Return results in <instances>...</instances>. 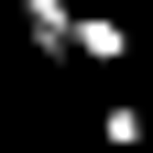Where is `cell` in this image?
Instances as JSON below:
<instances>
[{
	"mask_svg": "<svg viewBox=\"0 0 153 153\" xmlns=\"http://www.w3.org/2000/svg\"><path fill=\"white\" fill-rule=\"evenodd\" d=\"M11 11H22V33H33L44 66H76V0H11Z\"/></svg>",
	"mask_w": 153,
	"mask_h": 153,
	"instance_id": "6da1fadb",
	"label": "cell"
},
{
	"mask_svg": "<svg viewBox=\"0 0 153 153\" xmlns=\"http://www.w3.org/2000/svg\"><path fill=\"white\" fill-rule=\"evenodd\" d=\"M99 142H109V153H142V142H153V109L131 99V88H109V99H99Z\"/></svg>",
	"mask_w": 153,
	"mask_h": 153,
	"instance_id": "7a4b0ae2",
	"label": "cell"
}]
</instances>
